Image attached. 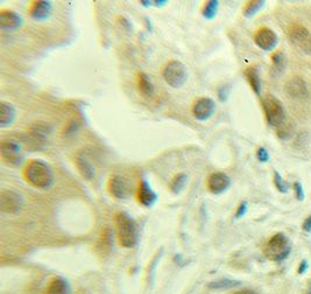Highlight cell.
Here are the masks:
<instances>
[{"mask_svg": "<svg viewBox=\"0 0 311 294\" xmlns=\"http://www.w3.org/2000/svg\"><path fill=\"white\" fill-rule=\"evenodd\" d=\"M23 178L32 187L48 189L54 182V172L47 163L39 159H33L23 168Z\"/></svg>", "mask_w": 311, "mask_h": 294, "instance_id": "1", "label": "cell"}, {"mask_svg": "<svg viewBox=\"0 0 311 294\" xmlns=\"http://www.w3.org/2000/svg\"><path fill=\"white\" fill-rule=\"evenodd\" d=\"M116 235L118 243L125 249L136 247L137 243V227L136 221L126 212H117L115 216Z\"/></svg>", "mask_w": 311, "mask_h": 294, "instance_id": "2", "label": "cell"}, {"mask_svg": "<svg viewBox=\"0 0 311 294\" xmlns=\"http://www.w3.org/2000/svg\"><path fill=\"white\" fill-rule=\"evenodd\" d=\"M262 107L268 125L274 128H282L286 122V111L283 104L275 96L267 95L262 100Z\"/></svg>", "mask_w": 311, "mask_h": 294, "instance_id": "3", "label": "cell"}, {"mask_svg": "<svg viewBox=\"0 0 311 294\" xmlns=\"http://www.w3.org/2000/svg\"><path fill=\"white\" fill-rule=\"evenodd\" d=\"M162 77L164 82L174 89L184 85L188 80V69L181 61L170 60L162 69Z\"/></svg>", "mask_w": 311, "mask_h": 294, "instance_id": "4", "label": "cell"}, {"mask_svg": "<svg viewBox=\"0 0 311 294\" xmlns=\"http://www.w3.org/2000/svg\"><path fill=\"white\" fill-rule=\"evenodd\" d=\"M290 245L288 238L283 233H275L269 238L264 249L265 256L274 262H281L286 259L290 253Z\"/></svg>", "mask_w": 311, "mask_h": 294, "instance_id": "5", "label": "cell"}, {"mask_svg": "<svg viewBox=\"0 0 311 294\" xmlns=\"http://www.w3.org/2000/svg\"><path fill=\"white\" fill-rule=\"evenodd\" d=\"M0 155L6 165L12 167L21 166L25 155L20 144L13 139H5L0 144Z\"/></svg>", "mask_w": 311, "mask_h": 294, "instance_id": "6", "label": "cell"}, {"mask_svg": "<svg viewBox=\"0 0 311 294\" xmlns=\"http://www.w3.org/2000/svg\"><path fill=\"white\" fill-rule=\"evenodd\" d=\"M287 34L292 44L297 47L301 52L311 54V33L308 31L307 27L301 23H292L289 26Z\"/></svg>", "mask_w": 311, "mask_h": 294, "instance_id": "7", "label": "cell"}, {"mask_svg": "<svg viewBox=\"0 0 311 294\" xmlns=\"http://www.w3.org/2000/svg\"><path fill=\"white\" fill-rule=\"evenodd\" d=\"M50 131H52V127L46 123H37V124L32 125L25 138L26 143L28 144L27 146L32 147L33 149L42 148Z\"/></svg>", "mask_w": 311, "mask_h": 294, "instance_id": "8", "label": "cell"}, {"mask_svg": "<svg viewBox=\"0 0 311 294\" xmlns=\"http://www.w3.org/2000/svg\"><path fill=\"white\" fill-rule=\"evenodd\" d=\"M107 189L117 200H126L132 194V184L121 175H112L107 181Z\"/></svg>", "mask_w": 311, "mask_h": 294, "instance_id": "9", "label": "cell"}, {"mask_svg": "<svg viewBox=\"0 0 311 294\" xmlns=\"http://www.w3.org/2000/svg\"><path fill=\"white\" fill-rule=\"evenodd\" d=\"M23 205V199L14 190L2 189L0 193V209L5 214H16L20 211Z\"/></svg>", "mask_w": 311, "mask_h": 294, "instance_id": "10", "label": "cell"}, {"mask_svg": "<svg viewBox=\"0 0 311 294\" xmlns=\"http://www.w3.org/2000/svg\"><path fill=\"white\" fill-rule=\"evenodd\" d=\"M216 111V103L210 97H200L194 102L191 112L197 121H208Z\"/></svg>", "mask_w": 311, "mask_h": 294, "instance_id": "11", "label": "cell"}, {"mask_svg": "<svg viewBox=\"0 0 311 294\" xmlns=\"http://www.w3.org/2000/svg\"><path fill=\"white\" fill-rule=\"evenodd\" d=\"M254 42L260 49L265 50V52H271L276 47L279 38H277L276 33L272 31L268 27H262L258 29L254 34Z\"/></svg>", "mask_w": 311, "mask_h": 294, "instance_id": "12", "label": "cell"}, {"mask_svg": "<svg viewBox=\"0 0 311 294\" xmlns=\"http://www.w3.org/2000/svg\"><path fill=\"white\" fill-rule=\"evenodd\" d=\"M208 189L214 194L224 193L231 185V179L224 172H214L209 175L208 181Z\"/></svg>", "mask_w": 311, "mask_h": 294, "instance_id": "13", "label": "cell"}, {"mask_svg": "<svg viewBox=\"0 0 311 294\" xmlns=\"http://www.w3.org/2000/svg\"><path fill=\"white\" fill-rule=\"evenodd\" d=\"M53 13V4L46 0H37L33 1L28 10L29 17L34 21H44L50 18Z\"/></svg>", "mask_w": 311, "mask_h": 294, "instance_id": "14", "label": "cell"}, {"mask_svg": "<svg viewBox=\"0 0 311 294\" xmlns=\"http://www.w3.org/2000/svg\"><path fill=\"white\" fill-rule=\"evenodd\" d=\"M22 25V18L11 10L0 11V29L4 32L17 31Z\"/></svg>", "mask_w": 311, "mask_h": 294, "instance_id": "15", "label": "cell"}, {"mask_svg": "<svg viewBox=\"0 0 311 294\" xmlns=\"http://www.w3.org/2000/svg\"><path fill=\"white\" fill-rule=\"evenodd\" d=\"M137 202L143 207H152L157 201V195L153 190V188L148 185L147 181L142 180L137 186L136 190Z\"/></svg>", "mask_w": 311, "mask_h": 294, "instance_id": "16", "label": "cell"}, {"mask_svg": "<svg viewBox=\"0 0 311 294\" xmlns=\"http://www.w3.org/2000/svg\"><path fill=\"white\" fill-rule=\"evenodd\" d=\"M285 89L287 94L294 98H306L308 97V94H309L307 83L304 82L303 79L298 76L292 77V79L287 81Z\"/></svg>", "mask_w": 311, "mask_h": 294, "instance_id": "17", "label": "cell"}, {"mask_svg": "<svg viewBox=\"0 0 311 294\" xmlns=\"http://www.w3.org/2000/svg\"><path fill=\"white\" fill-rule=\"evenodd\" d=\"M75 161H76L77 169H78L79 174L85 180H89V181L95 178L96 170L94 165L91 164V161L89 160V158L86 157L84 153H78V154L76 155Z\"/></svg>", "mask_w": 311, "mask_h": 294, "instance_id": "18", "label": "cell"}, {"mask_svg": "<svg viewBox=\"0 0 311 294\" xmlns=\"http://www.w3.org/2000/svg\"><path fill=\"white\" fill-rule=\"evenodd\" d=\"M17 111L13 104L1 101L0 103V126L2 128L8 127L16 119Z\"/></svg>", "mask_w": 311, "mask_h": 294, "instance_id": "19", "label": "cell"}, {"mask_svg": "<svg viewBox=\"0 0 311 294\" xmlns=\"http://www.w3.org/2000/svg\"><path fill=\"white\" fill-rule=\"evenodd\" d=\"M44 294H71L70 285L63 278H54L48 284Z\"/></svg>", "mask_w": 311, "mask_h": 294, "instance_id": "20", "label": "cell"}, {"mask_svg": "<svg viewBox=\"0 0 311 294\" xmlns=\"http://www.w3.org/2000/svg\"><path fill=\"white\" fill-rule=\"evenodd\" d=\"M136 86L139 91L141 92V95L146 96V97L153 96L155 91L154 84L152 82L151 77L146 73H142V71H139L136 74Z\"/></svg>", "mask_w": 311, "mask_h": 294, "instance_id": "21", "label": "cell"}, {"mask_svg": "<svg viewBox=\"0 0 311 294\" xmlns=\"http://www.w3.org/2000/svg\"><path fill=\"white\" fill-rule=\"evenodd\" d=\"M245 76L247 77L248 83H250L251 88L256 95H260L261 92V81H260L259 71L255 67H251L245 70Z\"/></svg>", "mask_w": 311, "mask_h": 294, "instance_id": "22", "label": "cell"}, {"mask_svg": "<svg viewBox=\"0 0 311 294\" xmlns=\"http://www.w3.org/2000/svg\"><path fill=\"white\" fill-rule=\"evenodd\" d=\"M218 8H219V1L218 0H208L203 5L202 16L208 20L214 19L217 16Z\"/></svg>", "mask_w": 311, "mask_h": 294, "instance_id": "23", "label": "cell"}, {"mask_svg": "<svg viewBox=\"0 0 311 294\" xmlns=\"http://www.w3.org/2000/svg\"><path fill=\"white\" fill-rule=\"evenodd\" d=\"M264 6L265 1H262V0H252V1H248L246 2V5H245L243 10L244 16L246 18H252L255 16Z\"/></svg>", "mask_w": 311, "mask_h": 294, "instance_id": "24", "label": "cell"}, {"mask_svg": "<svg viewBox=\"0 0 311 294\" xmlns=\"http://www.w3.org/2000/svg\"><path fill=\"white\" fill-rule=\"evenodd\" d=\"M187 181H188L187 174L185 173L177 174V175H175L172 181H170V190L175 194L179 193L181 190H183L185 185H187Z\"/></svg>", "mask_w": 311, "mask_h": 294, "instance_id": "25", "label": "cell"}, {"mask_svg": "<svg viewBox=\"0 0 311 294\" xmlns=\"http://www.w3.org/2000/svg\"><path fill=\"white\" fill-rule=\"evenodd\" d=\"M238 285H240V281L231 280V279H219V280L212 281L209 284V287L212 290H227L238 286Z\"/></svg>", "mask_w": 311, "mask_h": 294, "instance_id": "26", "label": "cell"}, {"mask_svg": "<svg viewBox=\"0 0 311 294\" xmlns=\"http://www.w3.org/2000/svg\"><path fill=\"white\" fill-rule=\"evenodd\" d=\"M100 242L101 249H103V250H105V249H111L113 245V232L109 227H106L105 229L101 231Z\"/></svg>", "mask_w": 311, "mask_h": 294, "instance_id": "27", "label": "cell"}, {"mask_svg": "<svg viewBox=\"0 0 311 294\" xmlns=\"http://www.w3.org/2000/svg\"><path fill=\"white\" fill-rule=\"evenodd\" d=\"M272 61H273V67L276 71L279 73H282L286 68V60L285 55H283L281 52L274 53V55L272 56Z\"/></svg>", "mask_w": 311, "mask_h": 294, "instance_id": "28", "label": "cell"}, {"mask_svg": "<svg viewBox=\"0 0 311 294\" xmlns=\"http://www.w3.org/2000/svg\"><path fill=\"white\" fill-rule=\"evenodd\" d=\"M274 185L275 187L279 189L281 193H287L289 189L288 184H287L285 180L282 179V176L280 175L279 172L274 173Z\"/></svg>", "mask_w": 311, "mask_h": 294, "instance_id": "29", "label": "cell"}, {"mask_svg": "<svg viewBox=\"0 0 311 294\" xmlns=\"http://www.w3.org/2000/svg\"><path fill=\"white\" fill-rule=\"evenodd\" d=\"M256 158L260 163H268L269 161V153L265 147H260V148L256 151Z\"/></svg>", "mask_w": 311, "mask_h": 294, "instance_id": "30", "label": "cell"}, {"mask_svg": "<svg viewBox=\"0 0 311 294\" xmlns=\"http://www.w3.org/2000/svg\"><path fill=\"white\" fill-rule=\"evenodd\" d=\"M294 188L296 191V197H297L300 201H303L306 196H304V191H303V187H302V185L300 184V182H295Z\"/></svg>", "mask_w": 311, "mask_h": 294, "instance_id": "31", "label": "cell"}, {"mask_svg": "<svg viewBox=\"0 0 311 294\" xmlns=\"http://www.w3.org/2000/svg\"><path fill=\"white\" fill-rule=\"evenodd\" d=\"M246 210H247V203L243 202L240 206L238 207L237 211H235V218H240L246 214Z\"/></svg>", "mask_w": 311, "mask_h": 294, "instance_id": "32", "label": "cell"}, {"mask_svg": "<svg viewBox=\"0 0 311 294\" xmlns=\"http://www.w3.org/2000/svg\"><path fill=\"white\" fill-rule=\"evenodd\" d=\"M303 230L306 231V232H310L311 231V215L309 216V217L306 218V221H304L303 223Z\"/></svg>", "mask_w": 311, "mask_h": 294, "instance_id": "33", "label": "cell"}, {"mask_svg": "<svg viewBox=\"0 0 311 294\" xmlns=\"http://www.w3.org/2000/svg\"><path fill=\"white\" fill-rule=\"evenodd\" d=\"M307 269H308V262L307 260H303V262L300 264V268H298V273H300V274H303V273H306Z\"/></svg>", "mask_w": 311, "mask_h": 294, "instance_id": "34", "label": "cell"}, {"mask_svg": "<svg viewBox=\"0 0 311 294\" xmlns=\"http://www.w3.org/2000/svg\"><path fill=\"white\" fill-rule=\"evenodd\" d=\"M232 294H256V292H254L253 290H248V289H245V290H240V291H237V292L232 293Z\"/></svg>", "mask_w": 311, "mask_h": 294, "instance_id": "35", "label": "cell"}, {"mask_svg": "<svg viewBox=\"0 0 311 294\" xmlns=\"http://www.w3.org/2000/svg\"><path fill=\"white\" fill-rule=\"evenodd\" d=\"M309 294H311V291H310V292H309Z\"/></svg>", "mask_w": 311, "mask_h": 294, "instance_id": "36", "label": "cell"}]
</instances>
